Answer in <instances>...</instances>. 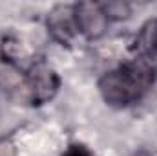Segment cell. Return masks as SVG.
I'll list each match as a JSON object with an SVG mask.
<instances>
[{
    "label": "cell",
    "mask_w": 157,
    "mask_h": 156,
    "mask_svg": "<svg viewBox=\"0 0 157 156\" xmlns=\"http://www.w3.org/2000/svg\"><path fill=\"white\" fill-rule=\"evenodd\" d=\"M154 66L141 59L122 64L117 70L104 74L99 81V92L104 101L112 107H128L154 83Z\"/></svg>",
    "instance_id": "obj_1"
},
{
    "label": "cell",
    "mask_w": 157,
    "mask_h": 156,
    "mask_svg": "<svg viewBox=\"0 0 157 156\" xmlns=\"http://www.w3.org/2000/svg\"><path fill=\"white\" fill-rule=\"evenodd\" d=\"M59 84L60 81L57 72L44 61L33 63L24 79L26 96L31 105H44L49 99H53L59 90Z\"/></svg>",
    "instance_id": "obj_2"
},
{
    "label": "cell",
    "mask_w": 157,
    "mask_h": 156,
    "mask_svg": "<svg viewBox=\"0 0 157 156\" xmlns=\"http://www.w3.org/2000/svg\"><path fill=\"white\" fill-rule=\"evenodd\" d=\"M75 11V22H77L78 33H82L86 39H99L108 30V17L101 4L97 2H78L73 6Z\"/></svg>",
    "instance_id": "obj_3"
},
{
    "label": "cell",
    "mask_w": 157,
    "mask_h": 156,
    "mask_svg": "<svg viewBox=\"0 0 157 156\" xmlns=\"http://www.w3.org/2000/svg\"><path fill=\"white\" fill-rule=\"evenodd\" d=\"M48 30L57 42L70 44L75 33H78L73 6H55L48 15Z\"/></svg>",
    "instance_id": "obj_4"
},
{
    "label": "cell",
    "mask_w": 157,
    "mask_h": 156,
    "mask_svg": "<svg viewBox=\"0 0 157 156\" xmlns=\"http://www.w3.org/2000/svg\"><path fill=\"white\" fill-rule=\"evenodd\" d=\"M137 59L144 61L150 66H157V18L143 24L137 35Z\"/></svg>",
    "instance_id": "obj_5"
},
{
    "label": "cell",
    "mask_w": 157,
    "mask_h": 156,
    "mask_svg": "<svg viewBox=\"0 0 157 156\" xmlns=\"http://www.w3.org/2000/svg\"><path fill=\"white\" fill-rule=\"evenodd\" d=\"M102 9L108 17V20H124L130 17L132 9L126 2H121V0H115V2H108V4H102Z\"/></svg>",
    "instance_id": "obj_6"
},
{
    "label": "cell",
    "mask_w": 157,
    "mask_h": 156,
    "mask_svg": "<svg viewBox=\"0 0 157 156\" xmlns=\"http://www.w3.org/2000/svg\"><path fill=\"white\" fill-rule=\"evenodd\" d=\"M0 156H17V149L11 138H6V136L0 138Z\"/></svg>",
    "instance_id": "obj_7"
},
{
    "label": "cell",
    "mask_w": 157,
    "mask_h": 156,
    "mask_svg": "<svg viewBox=\"0 0 157 156\" xmlns=\"http://www.w3.org/2000/svg\"><path fill=\"white\" fill-rule=\"evenodd\" d=\"M64 156H90V153H88L82 145H71V147L66 151Z\"/></svg>",
    "instance_id": "obj_8"
},
{
    "label": "cell",
    "mask_w": 157,
    "mask_h": 156,
    "mask_svg": "<svg viewBox=\"0 0 157 156\" xmlns=\"http://www.w3.org/2000/svg\"><path fill=\"white\" fill-rule=\"evenodd\" d=\"M143 156H148V154H143Z\"/></svg>",
    "instance_id": "obj_9"
}]
</instances>
